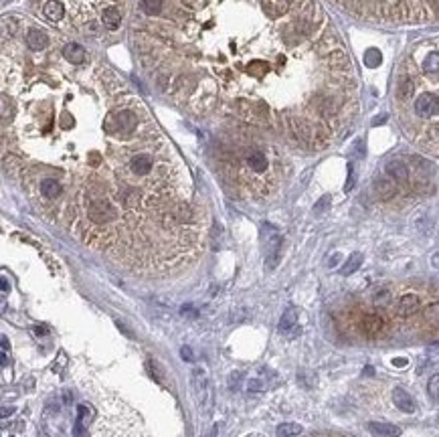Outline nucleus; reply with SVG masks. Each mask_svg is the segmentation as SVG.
Listing matches in <instances>:
<instances>
[{"label": "nucleus", "mask_w": 439, "mask_h": 437, "mask_svg": "<svg viewBox=\"0 0 439 437\" xmlns=\"http://www.w3.org/2000/svg\"><path fill=\"white\" fill-rule=\"evenodd\" d=\"M304 431V427L300 425V423H281L277 429H275V433L279 435V437H296V435H300Z\"/></svg>", "instance_id": "aec40b11"}, {"label": "nucleus", "mask_w": 439, "mask_h": 437, "mask_svg": "<svg viewBox=\"0 0 439 437\" xmlns=\"http://www.w3.org/2000/svg\"><path fill=\"white\" fill-rule=\"evenodd\" d=\"M425 318L431 320L433 326H437V304H431V306L425 310Z\"/></svg>", "instance_id": "393cba45"}, {"label": "nucleus", "mask_w": 439, "mask_h": 437, "mask_svg": "<svg viewBox=\"0 0 439 437\" xmlns=\"http://www.w3.org/2000/svg\"><path fill=\"white\" fill-rule=\"evenodd\" d=\"M385 172L391 176L393 182H401V184L409 182V178H411V172H409L407 164H405L403 160H399V158L389 160V162L385 164Z\"/></svg>", "instance_id": "7ed1b4c3"}, {"label": "nucleus", "mask_w": 439, "mask_h": 437, "mask_svg": "<svg viewBox=\"0 0 439 437\" xmlns=\"http://www.w3.org/2000/svg\"><path fill=\"white\" fill-rule=\"evenodd\" d=\"M336 263H338V255H336V257H334V259H330V267H334V265H336Z\"/></svg>", "instance_id": "4c0bfd02"}, {"label": "nucleus", "mask_w": 439, "mask_h": 437, "mask_svg": "<svg viewBox=\"0 0 439 437\" xmlns=\"http://www.w3.org/2000/svg\"><path fill=\"white\" fill-rule=\"evenodd\" d=\"M25 41H27L29 49H33V51H43V49L49 47V37H47V33L41 31V29H29Z\"/></svg>", "instance_id": "0eeeda50"}, {"label": "nucleus", "mask_w": 439, "mask_h": 437, "mask_svg": "<svg viewBox=\"0 0 439 437\" xmlns=\"http://www.w3.org/2000/svg\"><path fill=\"white\" fill-rule=\"evenodd\" d=\"M63 57H65L69 63L79 65V63H83V61L87 59V53H85V49H83L81 45H77V43H67V45L63 47Z\"/></svg>", "instance_id": "9b49d317"}, {"label": "nucleus", "mask_w": 439, "mask_h": 437, "mask_svg": "<svg viewBox=\"0 0 439 437\" xmlns=\"http://www.w3.org/2000/svg\"><path fill=\"white\" fill-rule=\"evenodd\" d=\"M395 91H397V99H399V101L411 99L413 93H415V81H413V77L407 75V73L399 75V79H397V89H395Z\"/></svg>", "instance_id": "6e6552de"}, {"label": "nucleus", "mask_w": 439, "mask_h": 437, "mask_svg": "<svg viewBox=\"0 0 439 437\" xmlns=\"http://www.w3.org/2000/svg\"><path fill=\"white\" fill-rule=\"evenodd\" d=\"M180 354H182V358L189 360V362L195 360V354H193V348H191V346H182V348H180Z\"/></svg>", "instance_id": "c756f323"}, {"label": "nucleus", "mask_w": 439, "mask_h": 437, "mask_svg": "<svg viewBox=\"0 0 439 437\" xmlns=\"http://www.w3.org/2000/svg\"><path fill=\"white\" fill-rule=\"evenodd\" d=\"M328 203H330V197H324V199H322V201L316 205V213H322V211L326 209V205H328Z\"/></svg>", "instance_id": "2f4dec72"}, {"label": "nucleus", "mask_w": 439, "mask_h": 437, "mask_svg": "<svg viewBox=\"0 0 439 437\" xmlns=\"http://www.w3.org/2000/svg\"><path fill=\"white\" fill-rule=\"evenodd\" d=\"M279 255H281V237L279 235H273L269 241H267V267L273 269L279 261Z\"/></svg>", "instance_id": "4468645a"}, {"label": "nucleus", "mask_w": 439, "mask_h": 437, "mask_svg": "<svg viewBox=\"0 0 439 437\" xmlns=\"http://www.w3.org/2000/svg\"><path fill=\"white\" fill-rule=\"evenodd\" d=\"M298 324V310L296 308H287L279 320V332H289Z\"/></svg>", "instance_id": "a211bd4d"}, {"label": "nucleus", "mask_w": 439, "mask_h": 437, "mask_svg": "<svg viewBox=\"0 0 439 437\" xmlns=\"http://www.w3.org/2000/svg\"><path fill=\"white\" fill-rule=\"evenodd\" d=\"M164 9L162 0H140V11L148 17H158Z\"/></svg>", "instance_id": "6ab92c4d"}, {"label": "nucleus", "mask_w": 439, "mask_h": 437, "mask_svg": "<svg viewBox=\"0 0 439 437\" xmlns=\"http://www.w3.org/2000/svg\"><path fill=\"white\" fill-rule=\"evenodd\" d=\"M381 51H377V49H368L366 53H364V65H368V67H377L379 63H381Z\"/></svg>", "instance_id": "b1692460"}, {"label": "nucleus", "mask_w": 439, "mask_h": 437, "mask_svg": "<svg viewBox=\"0 0 439 437\" xmlns=\"http://www.w3.org/2000/svg\"><path fill=\"white\" fill-rule=\"evenodd\" d=\"M0 289H3V291H9V281H7L5 277H0Z\"/></svg>", "instance_id": "72a5a7b5"}, {"label": "nucleus", "mask_w": 439, "mask_h": 437, "mask_svg": "<svg viewBox=\"0 0 439 437\" xmlns=\"http://www.w3.org/2000/svg\"><path fill=\"white\" fill-rule=\"evenodd\" d=\"M397 316L401 318H409L413 316L417 310H419V298L417 294H403L399 300H397Z\"/></svg>", "instance_id": "39448f33"}, {"label": "nucleus", "mask_w": 439, "mask_h": 437, "mask_svg": "<svg viewBox=\"0 0 439 437\" xmlns=\"http://www.w3.org/2000/svg\"><path fill=\"white\" fill-rule=\"evenodd\" d=\"M245 164H247V168H249L253 174L263 176V174L267 172V168H269V158H267L265 150H261V148H249V150L245 152Z\"/></svg>", "instance_id": "f03ea898"}, {"label": "nucleus", "mask_w": 439, "mask_h": 437, "mask_svg": "<svg viewBox=\"0 0 439 437\" xmlns=\"http://www.w3.org/2000/svg\"><path fill=\"white\" fill-rule=\"evenodd\" d=\"M289 3H294V0H289Z\"/></svg>", "instance_id": "ea45409f"}, {"label": "nucleus", "mask_w": 439, "mask_h": 437, "mask_svg": "<svg viewBox=\"0 0 439 437\" xmlns=\"http://www.w3.org/2000/svg\"><path fill=\"white\" fill-rule=\"evenodd\" d=\"M101 23H103L105 29L117 31L119 25H121V13H119L115 7H107V9H103V13H101Z\"/></svg>", "instance_id": "ddd939ff"}, {"label": "nucleus", "mask_w": 439, "mask_h": 437, "mask_svg": "<svg viewBox=\"0 0 439 437\" xmlns=\"http://www.w3.org/2000/svg\"><path fill=\"white\" fill-rule=\"evenodd\" d=\"M15 413V407H0V419L3 417H11Z\"/></svg>", "instance_id": "7c9ffc66"}, {"label": "nucleus", "mask_w": 439, "mask_h": 437, "mask_svg": "<svg viewBox=\"0 0 439 437\" xmlns=\"http://www.w3.org/2000/svg\"><path fill=\"white\" fill-rule=\"evenodd\" d=\"M259 3H261L263 13H265L269 19H279V17H283V15L289 11V7H291L289 0H259Z\"/></svg>", "instance_id": "423d86ee"}, {"label": "nucleus", "mask_w": 439, "mask_h": 437, "mask_svg": "<svg viewBox=\"0 0 439 437\" xmlns=\"http://www.w3.org/2000/svg\"><path fill=\"white\" fill-rule=\"evenodd\" d=\"M429 389H431V397H433V401H437V393H439V377H437V374L431 377Z\"/></svg>", "instance_id": "bb28decb"}, {"label": "nucleus", "mask_w": 439, "mask_h": 437, "mask_svg": "<svg viewBox=\"0 0 439 437\" xmlns=\"http://www.w3.org/2000/svg\"><path fill=\"white\" fill-rule=\"evenodd\" d=\"M393 401H395L397 409H401L403 413H415V409H417L413 397H411L407 391H403L401 387H397V389L393 391Z\"/></svg>", "instance_id": "9d476101"}, {"label": "nucleus", "mask_w": 439, "mask_h": 437, "mask_svg": "<svg viewBox=\"0 0 439 437\" xmlns=\"http://www.w3.org/2000/svg\"><path fill=\"white\" fill-rule=\"evenodd\" d=\"M413 113L419 117V119H437V113H439V95H437V89L433 87L431 91L425 89L421 91L415 101H413Z\"/></svg>", "instance_id": "f257e3e1"}, {"label": "nucleus", "mask_w": 439, "mask_h": 437, "mask_svg": "<svg viewBox=\"0 0 439 437\" xmlns=\"http://www.w3.org/2000/svg\"><path fill=\"white\" fill-rule=\"evenodd\" d=\"M193 387H195L199 397L207 395V391H209V377H207L205 368H195L193 370Z\"/></svg>", "instance_id": "f3484780"}, {"label": "nucleus", "mask_w": 439, "mask_h": 437, "mask_svg": "<svg viewBox=\"0 0 439 437\" xmlns=\"http://www.w3.org/2000/svg\"><path fill=\"white\" fill-rule=\"evenodd\" d=\"M423 69H425V73L431 75V77H437V75H439V67H437V51H435V49L427 55V59H425V63H423Z\"/></svg>", "instance_id": "5701e85b"}, {"label": "nucleus", "mask_w": 439, "mask_h": 437, "mask_svg": "<svg viewBox=\"0 0 439 437\" xmlns=\"http://www.w3.org/2000/svg\"><path fill=\"white\" fill-rule=\"evenodd\" d=\"M368 431L377 437H399L401 429L393 423H385V421H370L368 423Z\"/></svg>", "instance_id": "1a4fd4ad"}, {"label": "nucleus", "mask_w": 439, "mask_h": 437, "mask_svg": "<svg viewBox=\"0 0 439 437\" xmlns=\"http://www.w3.org/2000/svg\"><path fill=\"white\" fill-rule=\"evenodd\" d=\"M389 298H391L389 291H379V294L374 296V304H377V306H381V304L385 306V304L389 302Z\"/></svg>", "instance_id": "cd10ccee"}, {"label": "nucleus", "mask_w": 439, "mask_h": 437, "mask_svg": "<svg viewBox=\"0 0 439 437\" xmlns=\"http://www.w3.org/2000/svg\"><path fill=\"white\" fill-rule=\"evenodd\" d=\"M35 330H37V334H47V328H41V326H39V328H35Z\"/></svg>", "instance_id": "e433bc0d"}, {"label": "nucleus", "mask_w": 439, "mask_h": 437, "mask_svg": "<svg viewBox=\"0 0 439 437\" xmlns=\"http://www.w3.org/2000/svg\"><path fill=\"white\" fill-rule=\"evenodd\" d=\"M298 379H300V381H310V383H306V387H308V389H310V387H314V385L318 383V379H316V374H314V372H300V374H298Z\"/></svg>", "instance_id": "a878e982"}, {"label": "nucleus", "mask_w": 439, "mask_h": 437, "mask_svg": "<svg viewBox=\"0 0 439 437\" xmlns=\"http://www.w3.org/2000/svg\"><path fill=\"white\" fill-rule=\"evenodd\" d=\"M247 389H249L251 393H259V391L263 389V383H261V381H257V379H251V381L247 383Z\"/></svg>", "instance_id": "c85d7f7f"}, {"label": "nucleus", "mask_w": 439, "mask_h": 437, "mask_svg": "<svg viewBox=\"0 0 439 437\" xmlns=\"http://www.w3.org/2000/svg\"><path fill=\"white\" fill-rule=\"evenodd\" d=\"M39 191H41V195L45 197V199H49V201H55V199H59L61 197V193H63V186L59 184V180H55V178H43L41 180V184H39Z\"/></svg>", "instance_id": "f8f14e48"}, {"label": "nucleus", "mask_w": 439, "mask_h": 437, "mask_svg": "<svg viewBox=\"0 0 439 437\" xmlns=\"http://www.w3.org/2000/svg\"><path fill=\"white\" fill-rule=\"evenodd\" d=\"M207 437H217V427H215V429H213V431H211Z\"/></svg>", "instance_id": "58836bf2"}, {"label": "nucleus", "mask_w": 439, "mask_h": 437, "mask_svg": "<svg viewBox=\"0 0 439 437\" xmlns=\"http://www.w3.org/2000/svg\"><path fill=\"white\" fill-rule=\"evenodd\" d=\"M0 364H3V366H5V364H9V358H7V354H5V352H0Z\"/></svg>", "instance_id": "f704fd0d"}, {"label": "nucleus", "mask_w": 439, "mask_h": 437, "mask_svg": "<svg viewBox=\"0 0 439 437\" xmlns=\"http://www.w3.org/2000/svg\"><path fill=\"white\" fill-rule=\"evenodd\" d=\"M360 265H362V253H352L342 267V275H352Z\"/></svg>", "instance_id": "412c9836"}, {"label": "nucleus", "mask_w": 439, "mask_h": 437, "mask_svg": "<svg viewBox=\"0 0 439 437\" xmlns=\"http://www.w3.org/2000/svg\"><path fill=\"white\" fill-rule=\"evenodd\" d=\"M374 189H377V193H379L383 199H391V197L397 195V184H395L391 178H387V176L377 178V180H374Z\"/></svg>", "instance_id": "dca6fc26"}, {"label": "nucleus", "mask_w": 439, "mask_h": 437, "mask_svg": "<svg viewBox=\"0 0 439 437\" xmlns=\"http://www.w3.org/2000/svg\"><path fill=\"white\" fill-rule=\"evenodd\" d=\"M360 328H362V332H364L366 336H370V338H377V336H381V334H383L385 320H383L379 314H374V312H368V314H364V316H362V320H360Z\"/></svg>", "instance_id": "20e7f679"}, {"label": "nucleus", "mask_w": 439, "mask_h": 437, "mask_svg": "<svg viewBox=\"0 0 439 437\" xmlns=\"http://www.w3.org/2000/svg\"><path fill=\"white\" fill-rule=\"evenodd\" d=\"M43 15L51 21V23H59L65 17V7L59 3V0H47L43 7Z\"/></svg>", "instance_id": "2eb2a0df"}, {"label": "nucleus", "mask_w": 439, "mask_h": 437, "mask_svg": "<svg viewBox=\"0 0 439 437\" xmlns=\"http://www.w3.org/2000/svg\"><path fill=\"white\" fill-rule=\"evenodd\" d=\"M393 364H395V366H407V364H409V360H407V358H395V360H393Z\"/></svg>", "instance_id": "473e14b6"}, {"label": "nucleus", "mask_w": 439, "mask_h": 437, "mask_svg": "<svg viewBox=\"0 0 439 437\" xmlns=\"http://www.w3.org/2000/svg\"><path fill=\"white\" fill-rule=\"evenodd\" d=\"M15 113V105L7 95H0V121L11 119Z\"/></svg>", "instance_id": "4be33fe9"}, {"label": "nucleus", "mask_w": 439, "mask_h": 437, "mask_svg": "<svg viewBox=\"0 0 439 437\" xmlns=\"http://www.w3.org/2000/svg\"><path fill=\"white\" fill-rule=\"evenodd\" d=\"M0 346H3V348H9V342H7L5 336H0Z\"/></svg>", "instance_id": "c9c22d12"}]
</instances>
